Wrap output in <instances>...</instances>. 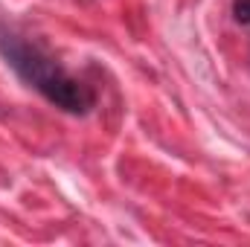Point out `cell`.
Masks as SVG:
<instances>
[{
    "label": "cell",
    "instance_id": "1",
    "mask_svg": "<svg viewBox=\"0 0 250 247\" xmlns=\"http://www.w3.org/2000/svg\"><path fill=\"white\" fill-rule=\"evenodd\" d=\"M0 56L32 90H38L50 105L67 114H87L96 105V93L90 84L70 76L44 47L21 38L6 26H0Z\"/></svg>",
    "mask_w": 250,
    "mask_h": 247
},
{
    "label": "cell",
    "instance_id": "2",
    "mask_svg": "<svg viewBox=\"0 0 250 247\" xmlns=\"http://www.w3.org/2000/svg\"><path fill=\"white\" fill-rule=\"evenodd\" d=\"M233 15L239 23H250V0H236L233 3Z\"/></svg>",
    "mask_w": 250,
    "mask_h": 247
}]
</instances>
